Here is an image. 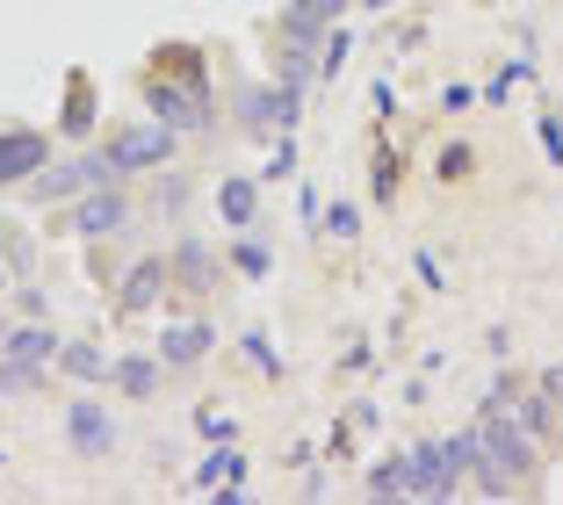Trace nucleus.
Returning <instances> with one entry per match:
<instances>
[{
    "mask_svg": "<svg viewBox=\"0 0 563 505\" xmlns=\"http://www.w3.org/2000/svg\"><path fill=\"white\" fill-rule=\"evenodd\" d=\"M297 116H303V87H246L239 95V123L246 131H297Z\"/></svg>",
    "mask_w": 563,
    "mask_h": 505,
    "instance_id": "obj_7",
    "label": "nucleus"
},
{
    "mask_svg": "<svg viewBox=\"0 0 563 505\" xmlns=\"http://www.w3.org/2000/svg\"><path fill=\"white\" fill-rule=\"evenodd\" d=\"M210 347H217V332H210V326H196V318H188V326H166V332H159V361H166V369H196Z\"/></svg>",
    "mask_w": 563,
    "mask_h": 505,
    "instance_id": "obj_12",
    "label": "nucleus"
},
{
    "mask_svg": "<svg viewBox=\"0 0 563 505\" xmlns=\"http://www.w3.org/2000/svg\"><path fill=\"white\" fill-rule=\"evenodd\" d=\"M347 30H340V22H332V36H325V51H318V73H325V80H340V66H347Z\"/></svg>",
    "mask_w": 563,
    "mask_h": 505,
    "instance_id": "obj_25",
    "label": "nucleus"
},
{
    "mask_svg": "<svg viewBox=\"0 0 563 505\" xmlns=\"http://www.w3.org/2000/svg\"><path fill=\"white\" fill-rule=\"evenodd\" d=\"M477 462V433H448V440H419L412 455H405V491L419 498H448V491L463 484V470Z\"/></svg>",
    "mask_w": 563,
    "mask_h": 505,
    "instance_id": "obj_2",
    "label": "nucleus"
},
{
    "mask_svg": "<svg viewBox=\"0 0 563 505\" xmlns=\"http://www.w3.org/2000/svg\"><path fill=\"white\" fill-rule=\"evenodd\" d=\"M44 361H15V354H0V397H30V391H44Z\"/></svg>",
    "mask_w": 563,
    "mask_h": 505,
    "instance_id": "obj_18",
    "label": "nucleus"
},
{
    "mask_svg": "<svg viewBox=\"0 0 563 505\" xmlns=\"http://www.w3.org/2000/svg\"><path fill=\"white\" fill-rule=\"evenodd\" d=\"M275 73H282L289 87H303V80L318 73V51H303V44H282V51H275Z\"/></svg>",
    "mask_w": 563,
    "mask_h": 505,
    "instance_id": "obj_20",
    "label": "nucleus"
},
{
    "mask_svg": "<svg viewBox=\"0 0 563 505\" xmlns=\"http://www.w3.org/2000/svg\"><path fill=\"white\" fill-rule=\"evenodd\" d=\"M433 174H441V180H470V174H477V152H470V145H441Z\"/></svg>",
    "mask_w": 563,
    "mask_h": 505,
    "instance_id": "obj_23",
    "label": "nucleus"
},
{
    "mask_svg": "<svg viewBox=\"0 0 563 505\" xmlns=\"http://www.w3.org/2000/svg\"><path fill=\"white\" fill-rule=\"evenodd\" d=\"M398 180H405L398 152H376V160H368V196H376V202H390V196H398Z\"/></svg>",
    "mask_w": 563,
    "mask_h": 505,
    "instance_id": "obj_19",
    "label": "nucleus"
},
{
    "mask_svg": "<svg viewBox=\"0 0 563 505\" xmlns=\"http://www.w3.org/2000/svg\"><path fill=\"white\" fill-rule=\"evenodd\" d=\"M66 440H73V455H80V462L117 455V419L101 411V397H73V405H66Z\"/></svg>",
    "mask_w": 563,
    "mask_h": 505,
    "instance_id": "obj_8",
    "label": "nucleus"
},
{
    "mask_svg": "<svg viewBox=\"0 0 563 505\" xmlns=\"http://www.w3.org/2000/svg\"><path fill=\"white\" fill-rule=\"evenodd\" d=\"M159 369H166L159 354H123V361H117V391H123V397H137V405H145V397L159 391Z\"/></svg>",
    "mask_w": 563,
    "mask_h": 505,
    "instance_id": "obj_17",
    "label": "nucleus"
},
{
    "mask_svg": "<svg viewBox=\"0 0 563 505\" xmlns=\"http://www.w3.org/2000/svg\"><path fill=\"white\" fill-rule=\"evenodd\" d=\"M58 369H66L73 383H101V375H117V361L101 354L95 340H66V347H58Z\"/></svg>",
    "mask_w": 563,
    "mask_h": 505,
    "instance_id": "obj_15",
    "label": "nucleus"
},
{
    "mask_svg": "<svg viewBox=\"0 0 563 505\" xmlns=\"http://www.w3.org/2000/svg\"><path fill=\"white\" fill-rule=\"evenodd\" d=\"M542 391H549V405H563V369H549V375H542Z\"/></svg>",
    "mask_w": 563,
    "mask_h": 505,
    "instance_id": "obj_35",
    "label": "nucleus"
},
{
    "mask_svg": "<svg viewBox=\"0 0 563 505\" xmlns=\"http://www.w3.org/2000/svg\"><path fill=\"white\" fill-rule=\"evenodd\" d=\"M166 267H174V282H181L188 296L217 289V261H210V245H202V239H181L174 253H166Z\"/></svg>",
    "mask_w": 563,
    "mask_h": 505,
    "instance_id": "obj_11",
    "label": "nucleus"
},
{
    "mask_svg": "<svg viewBox=\"0 0 563 505\" xmlns=\"http://www.w3.org/2000/svg\"><path fill=\"white\" fill-rule=\"evenodd\" d=\"M398 491H405V455H390V462L368 470V498H398Z\"/></svg>",
    "mask_w": 563,
    "mask_h": 505,
    "instance_id": "obj_22",
    "label": "nucleus"
},
{
    "mask_svg": "<svg viewBox=\"0 0 563 505\" xmlns=\"http://www.w3.org/2000/svg\"><path fill=\"white\" fill-rule=\"evenodd\" d=\"M152 202H159L166 217H181V202H188V180H181V174H166V166H159V188H152Z\"/></svg>",
    "mask_w": 563,
    "mask_h": 505,
    "instance_id": "obj_26",
    "label": "nucleus"
},
{
    "mask_svg": "<svg viewBox=\"0 0 563 505\" xmlns=\"http://www.w3.org/2000/svg\"><path fill=\"white\" fill-rule=\"evenodd\" d=\"M0 340H8V326H0Z\"/></svg>",
    "mask_w": 563,
    "mask_h": 505,
    "instance_id": "obj_38",
    "label": "nucleus"
},
{
    "mask_svg": "<svg viewBox=\"0 0 563 505\" xmlns=\"http://www.w3.org/2000/svg\"><path fill=\"white\" fill-rule=\"evenodd\" d=\"M354 8H390V0H354Z\"/></svg>",
    "mask_w": 563,
    "mask_h": 505,
    "instance_id": "obj_36",
    "label": "nucleus"
},
{
    "mask_svg": "<svg viewBox=\"0 0 563 505\" xmlns=\"http://www.w3.org/2000/svg\"><path fill=\"white\" fill-rule=\"evenodd\" d=\"M58 347H66V340H58V332H51L44 318H22V326L8 332V340H0V354H15V361H44V369H51V361H58Z\"/></svg>",
    "mask_w": 563,
    "mask_h": 505,
    "instance_id": "obj_14",
    "label": "nucleus"
},
{
    "mask_svg": "<svg viewBox=\"0 0 563 505\" xmlns=\"http://www.w3.org/2000/svg\"><path fill=\"white\" fill-rule=\"evenodd\" d=\"M145 109L159 116L166 131H181V138H196V131H210V73H202V58L188 44H166L159 58H152V73H145Z\"/></svg>",
    "mask_w": 563,
    "mask_h": 505,
    "instance_id": "obj_1",
    "label": "nucleus"
},
{
    "mask_svg": "<svg viewBox=\"0 0 563 505\" xmlns=\"http://www.w3.org/2000/svg\"><path fill=\"white\" fill-rule=\"evenodd\" d=\"M0 261H15V275H30V239L8 231V239H0Z\"/></svg>",
    "mask_w": 563,
    "mask_h": 505,
    "instance_id": "obj_29",
    "label": "nucleus"
},
{
    "mask_svg": "<svg viewBox=\"0 0 563 505\" xmlns=\"http://www.w3.org/2000/svg\"><path fill=\"white\" fill-rule=\"evenodd\" d=\"M166 282H174V267H166V253H145V261L131 267V275H123V289H117V310L123 318H137V310H152L159 304V289Z\"/></svg>",
    "mask_w": 563,
    "mask_h": 505,
    "instance_id": "obj_9",
    "label": "nucleus"
},
{
    "mask_svg": "<svg viewBox=\"0 0 563 505\" xmlns=\"http://www.w3.org/2000/svg\"><path fill=\"white\" fill-rule=\"evenodd\" d=\"M275 36H282V44H303V51H325V36H332V22H318V15H303L297 0H289V8H282V15H275Z\"/></svg>",
    "mask_w": 563,
    "mask_h": 505,
    "instance_id": "obj_16",
    "label": "nucleus"
},
{
    "mask_svg": "<svg viewBox=\"0 0 563 505\" xmlns=\"http://www.w3.org/2000/svg\"><path fill=\"white\" fill-rule=\"evenodd\" d=\"M15 310L22 318H44V289H15Z\"/></svg>",
    "mask_w": 563,
    "mask_h": 505,
    "instance_id": "obj_34",
    "label": "nucleus"
},
{
    "mask_svg": "<svg viewBox=\"0 0 563 505\" xmlns=\"http://www.w3.org/2000/svg\"><path fill=\"white\" fill-rule=\"evenodd\" d=\"M51 166V138L30 123H0V188H30Z\"/></svg>",
    "mask_w": 563,
    "mask_h": 505,
    "instance_id": "obj_6",
    "label": "nucleus"
},
{
    "mask_svg": "<svg viewBox=\"0 0 563 505\" xmlns=\"http://www.w3.org/2000/svg\"><path fill=\"white\" fill-rule=\"evenodd\" d=\"M95 180H87V152L80 160H58V166H44V174L30 180V202L36 210H58V202H73V196H87Z\"/></svg>",
    "mask_w": 563,
    "mask_h": 505,
    "instance_id": "obj_10",
    "label": "nucleus"
},
{
    "mask_svg": "<svg viewBox=\"0 0 563 505\" xmlns=\"http://www.w3.org/2000/svg\"><path fill=\"white\" fill-rule=\"evenodd\" d=\"M297 8H303V15H318V22H340L354 0H297Z\"/></svg>",
    "mask_w": 563,
    "mask_h": 505,
    "instance_id": "obj_31",
    "label": "nucleus"
},
{
    "mask_svg": "<svg viewBox=\"0 0 563 505\" xmlns=\"http://www.w3.org/2000/svg\"><path fill=\"white\" fill-rule=\"evenodd\" d=\"M0 289H8V267H0Z\"/></svg>",
    "mask_w": 563,
    "mask_h": 505,
    "instance_id": "obj_37",
    "label": "nucleus"
},
{
    "mask_svg": "<svg viewBox=\"0 0 563 505\" xmlns=\"http://www.w3.org/2000/svg\"><path fill=\"white\" fill-rule=\"evenodd\" d=\"M477 448L498 462V470H514L520 484H528V476L542 470V448H534V433L514 419V405H506V411H484V426H477Z\"/></svg>",
    "mask_w": 563,
    "mask_h": 505,
    "instance_id": "obj_4",
    "label": "nucleus"
},
{
    "mask_svg": "<svg viewBox=\"0 0 563 505\" xmlns=\"http://www.w3.org/2000/svg\"><path fill=\"white\" fill-rule=\"evenodd\" d=\"M542 145H549V160L563 166V123H556V116H542Z\"/></svg>",
    "mask_w": 563,
    "mask_h": 505,
    "instance_id": "obj_32",
    "label": "nucleus"
},
{
    "mask_svg": "<svg viewBox=\"0 0 563 505\" xmlns=\"http://www.w3.org/2000/svg\"><path fill=\"white\" fill-rule=\"evenodd\" d=\"M196 426H202L210 440H232V419H217V411H196Z\"/></svg>",
    "mask_w": 563,
    "mask_h": 505,
    "instance_id": "obj_33",
    "label": "nucleus"
},
{
    "mask_svg": "<svg viewBox=\"0 0 563 505\" xmlns=\"http://www.w3.org/2000/svg\"><path fill=\"white\" fill-rule=\"evenodd\" d=\"M66 231H80V239H117V231H131V196H123V180H109V188H87V196H73Z\"/></svg>",
    "mask_w": 563,
    "mask_h": 505,
    "instance_id": "obj_5",
    "label": "nucleus"
},
{
    "mask_svg": "<svg viewBox=\"0 0 563 505\" xmlns=\"http://www.w3.org/2000/svg\"><path fill=\"white\" fill-rule=\"evenodd\" d=\"M66 131L87 138L95 131V101H87V80H73V101H66Z\"/></svg>",
    "mask_w": 563,
    "mask_h": 505,
    "instance_id": "obj_24",
    "label": "nucleus"
},
{
    "mask_svg": "<svg viewBox=\"0 0 563 505\" xmlns=\"http://www.w3.org/2000/svg\"><path fill=\"white\" fill-rule=\"evenodd\" d=\"M289 174H297V138L282 131L275 138V160H267V180H289Z\"/></svg>",
    "mask_w": 563,
    "mask_h": 505,
    "instance_id": "obj_27",
    "label": "nucleus"
},
{
    "mask_svg": "<svg viewBox=\"0 0 563 505\" xmlns=\"http://www.w3.org/2000/svg\"><path fill=\"white\" fill-rule=\"evenodd\" d=\"M232 267H239L246 282H261V275H275V253H267L261 239H239V245H232Z\"/></svg>",
    "mask_w": 563,
    "mask_h": 505,
    "instance_id": "obj_21",
    "label": "nucleus"
},
{
    "mask_svg": "<svg viewBox=\"0 0 563 505\" xmlns=\"http://www.w3.org/2000/svg\"><path fill=\"white\" fill-rule=\"evenodd\" d=\"M217 217L232 231H253V217H261V188H253L246 174H224L217 180Z\"/></svg>",
    "mask_w": 563,
    "mask_h": 505,
    "instance_id": "obj_13",
    "label": "nucleus"
},
{
    "mask_svg": "<svg viewBox=\"0 0 563 505\" xmlns=\"http://www.w3.org/2000/svg\"><path fill=\"white\" fill-rule=\"evenodd\" d=\"M174 145H181V131H166L159 116H145V123H117V131L101 138V152H109L123 174H159V166H174Z\"/></svg>",
    "mask_w": 563,
    "mask_h": 505,
    "instance_id": "obj_3",
    "label": "nucleus"
},
{
    "mask_svg": "<svg viewBox=\"0 0 563 505\" xmlns=\"http://www.w3.org/2000/svg\"><path fill=\"white\" fill-rule=\"evenodd\" d=\"M325 231H332V239H354V231H362V210H354V202H332V210H325Z\"/></svg>",
    "mask_w": 563,
    "mask_h": 505,
    "instance_id": "obj_28",
    "label": "nucleus"
},
{
    "mask_svg": "<svg viewBox=\"0 0 563 505\" xmlns=\"http://www.w3.org/2000/svg\"><path fill=\"white\" fill-rule=\"evenodd\" d=\"M246 354H253V361H261V369H267V375H282V354H275V347H267V332H246Z\"/></svg>",
    "mask_w": 563,
    "mask_h": 505,
    "instance_id": "obj_30",
    "label": "nucleus"
}]
</instances>
